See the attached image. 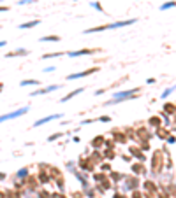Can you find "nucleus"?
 Here are the masks:
<instances>
[{"instance_id": "f257e3e1", "label": "nucleus", "mask_w": 176, "mask_h": 198, "mask_svg": "<svg viewBox=\"0 0 176 198\" xmlns=\"http://www.w3.org/2000/svg\"><path fill=\"white\" fill-rule=\"evenodd\" d=\"M137 19L132 18V19H123V21H115V23H109V25H100V26H95V28L85 30V34H95V32H104V30H116V28H123V26L134 25Z\"/></svg>"}, {"instance_id": "f03ea898", "label": "nucleus", "mask_w": 176, "mask_h": 198, "mask_svg": "<svg viewBox=\"0 0 176 198\" xmlns=\"http://www.w3.org/2000/svg\"><path fill=\"white\" fill-rule=\"evenodd\" d=\"M141 91V88H132V89H123V91H118L113 95V98L109 102H106V105H115V103H120V102H125V100H134L136 95Z\"/></svg>"}, {"instance_id": "7ed1b4c3", "label": "nucleus", "mask_w": 176, "mask_h": 198, "mask_svg": "<svg viewBox=\"0 0 176 198\" xmlns=\"http://www.w3.org/2000/svg\"><path fill=\"white\" fill-rule=\"evenodd\" d=\"M28 105L27 107H21V109H18L14 112H9V114H4V116H0V123H4V121H9V119H14V118H19V116H23V114L28 112Z\"/></svg>"}, {"instance_id": "20e7f679", "label": "nucleus", "mask_w": 176, "mask_h": 198, "mask_svg": "<svg viewBox=\"0 0 176 198\" xmlns=\"http://www.w3.org/2000/svg\"><path fill=\"white\" fill-rule=\"evenodd\" d=\"M99 68L97 67H92V68H86V70H83V72H78V74H70L67 76V81H76V79H81V77H86V76H92L94 72H97Z\"/></svg>"}, {"instance_id": "39448f33", "label": "nucleus", "mask_w": 176, "mask_h": 198, "mask_svg": "<svg viewBox=\"0 0 176 198\" xmlns=\"http://www.w3.org/2000/svg\"><path fill=\"white\" fill-rule=\"evenodd\" d=\"M97 49H78V51H67V56L69 58H78V56H83V55H94Z\"/></svg>"}, {"instance_id": "423d86ee", "label": "nucleus", "mask_w": 176, "mask_h": 198, "mask_svg": "<svg viewBox=\"0 0 176 198\" xmlns=\"http://www.w3.org/2000/svg\"><path fill=\"white\" fill-rule=\"evenodd\" d=\"M151 168H153V172H160V168H162V156H160V153H159V151L153 154Z\"/></svg>"}, {"instance_id": "0eeeda50", "label": "nucleus", "mask_w": 176, "mask_h": 198, "mask_svg": "<svg viewBox=\"0 0 176 198\" xmlns=\"http://www.w3.org/2000/svg\"><path fill=\"white\" fill-rule=\"evenodd\" d=\"M125 184H127V189H130V191L137 189V184H139L137 175H129L127 179H125Z\"/></svg>"}, {"instance_id": "6e6552de", "label": "nucleus", "mask_w": 176, "mask_h": 198, "mask_svg": "<svg viewBox=\"0 0 176 198\" xmlns=\"http://www.w3.org/2000/svg\"><path fill=\"white\" fill-rule=\"evenodd\" d=\"M55 119H62V114H53V116H48V118H41V119H37L34 123V126L37 128V126H41V124H46V123L55 121Z\"/></svg>"}, {"instance_id": "1a4fd4ad", "label": "nucleus", "mask_w": 176, "mask_h": 198, "mask_svg": "<svg viewBox=\"0 0 176 198\" xmlns=\"http://www.w3.org/2000/svg\"><path fill=\"white\" fill-rule=\"evenodd\" d=\"M79 165H81V170H88V172H94V168H95V163L90 158H81Z\"/></svg>"}, {"instance_id": "9d476101", "label": "nucleus", "mask_w": 176, "mask_h": 198, "mask_svg": "<svg viewBox=\"0 0 176 198\" xmlns=\"http://www.w3.org/2000/svg\"><path fill=\"white\" fill-rule=\"evenodd\" d=\"M129 153H130L136 160H139V161H144V160H146V156L143 154V151H141L139 147H136V145H130V147H129Z\"/></svg>"}, {"instance_id": "9b49d317", "label": "nucleus", "mask_w": 176, "mask_h": 198, "mask_svg": "<svg viewBox=\"0 0 176 198\" xmlns=\"http://www.w3.org/2000/svg\"><path fill=\"white\" fill-rule=\"evenodd\" d=\"M58 88H60V84H51V86H48V88L35 89V91L32 93V97H37V95H46V93H51V91H55V89H58Z\"/></svg>"}, {"instance_id": "f8f14e48", "label": "nucleus", "mask_w": 176, "mask_h": 198, "mask_svg": "<svg viewBox=\"0 0 176 198\" xmlns=\"http://www.w3.org/2000/svg\"><path fill=\"white\" fill-rule=\"evenodd\" d=\"M132 172H134V175H143V174H146V168H144L143 163H134L132 165Z\"/></svg>"}, {"instance_id": "ddd939ff", "label": "nucleus", "mask_w": 176, "mask_h": 198, "mask_svg": "<svg viewBox=\"0 0 176 198\" xmlns=\"http://www.w3.org/2000/svg\"><path fill=\"white\" fill-rule=\"evenodd\" d=\"M83 91H85V88H78V89H74V91H70V93H69V95H65V97H64V98H62L60 102H62V103H64V102H69L70 98H74V97H78V95H79V93H83Z\"/></svg>"}, {"instance_id": "4468645a", "label": "nucleus", "mask_w": 176, "mask_h": 198, "mask_svg": "<svg viewBox=\"0 0 176 198\" xmlns=\"http://www.w3.org/2000/svg\"><path fill=\"white\" fill-rule=\"evenodd\" d=\"M104 137H102V135H99V137H94L92 139V147L94 149H99V147H102V145H104Z\"/></svg>"}, {"instance_id": "2eb2a0df", "label": "nucleus", "mask_w": 176, "mask_h": 198, "mask_svg": "<svg viewBox=\"0 0 176 198\" xmlns=\"http://www.w3.org/2000/svg\"><path fill=\"white\" fill-rule=\"evenodd\" d=\"M28 55V51L27 49H16V51H13V53H7L5 55V58H16V56H27Z\"/></svg>"}, {"instance_id": "dca6fc26", "label": "nucleus", "mask_w": 176, "mask_h": 198, "mask_svg": "<svg viewBox=\"0 0 176 198\" xmlns=\"http://www.w3.org/2000/svg\"><path fill=\"white\" fill-rule=\"evenodd\" d=\"M88 158H90L92 161H94V163H97V161L100 163V161H102V158H104V156H102V153H100L99 149H95L94 153H92V156H88Z\"/></svg>"}, {"instance_id": "f3484780", "label": "nucleus", "mask_w": 176, "mask_h": 198, "mask_svg": "<svg viewBox=\"0 0 176 198\" xmlns=\"http://www.w3.org/2000/svg\"><path fill=\"white\" fill-rule=\"evenodd\" d=\"M41 23V19H34V21H27V23H21L19 25V28L21 30H27V28H34V26H37Z\"/></svg>"}, {"instance_id": "a211bd4d", "label": "nucleus", "mask_w": 176, "mask_h": 198, "mask_svg": "<svg viewBox=\"0 0 176 198\" xmlns=\"http://www.w3.org/2000/svg\"><path fill=\"white\" fill-rule=\"evenodd\" d=\"M143 187L146 189V193H155V191H157V186H155L151 181H146V182L143 184Z\"/></svg>"}, {"instance_id": "6ab92c4d", "label": "nucleus", "mask_w": 176, "mask_h": 198, "mask_svg": "<svg viewBox=\"0 0 176 198\" xmlns=\"http://www.w3.org/2000/svg\"><path fill=\"white\" fill-rule=\"evenodd\" d=\"M148 124H150L151 128H159V126H160V118H159V116H151V118L148 119Z\"/></svg>"}, {"instance_id": "aec40b11", "label": "nucleus", "mask_w": 176, "mask_h": 198, "mask_svg": "<svg viewBox=\"0 0 176 198\" xmlns=\"http://www.w3.org/2000/svg\"><path fill=\"white\" fill-rule=\"evenodd\" d=\"M39 40H41V42H58L60 37L58 35H46V37H41Z\"/></svg>"}, {"instance_id": "412c9836", "label": "nucleus", "mask_w": 176, "mask_h": 198, "mask_svg": "<svg viewBox=\"0 0 176 198\" xmlns=\"http://www.w3.org/2000/svg\"><path fill=\"white\" fill-rule=\"evenodd\" d=\"M157 130V137H160V139H165L169 135V128H162V126H159V128H155Z\"/></svg>"}, {"instance_id": "4be33fe9", "label": "nucleus", "mask_w": 176, "mask_h": 198, "mask_svg": "<svg viewBox=\"0 0 176 198\" xmlns=\"http://www.w3.org/2000/svg\"><path fill=\"white\" fill-rule=\"evenodd\" d=\"M113 140H118L120 144H123V142H127V135H123V133H118V132H115V133H113Z\"/></svg>"}, {"instance_id": "5701e85b", "label": "nucleus", "mask_w": 176, "mask_h": 198, "mask_svg": "<svg viewBox=\"0 0 176 198\" xmlns=\"http://www.w3.org/2000/svg\"><path fill=\"white\" fill-rule=\"evenodd\" d=\"M30 175V172H28V166H23L21 170H18V174H16V177L18 179H25V177H28Z\"/></svg>"}, {"instance_id": "b1692460", "label": "nucleus", "mask_w": 176, "mask_h": 198, "mask_svg": "<svg viewBox=\"0 0 176 198\" xmlns=\"http://www.w3.org/2000/svg\"><path fill=\"white\" fill-rule=\"evenodd\" d=\"M39 84V81L37 79H25L19 82V86H37Z\"/></svg>"}, {"instance_id": "393cba45", "label": "nucleus", "mask_w": 176, "mask_h": 198, "mask_svg": "<svg viewBox=\"0 0 176 198\" xmlns=\"http://www.w3.org/2000/svg\"><path fill=\"white\" fill-rule=\"evenodd\" d=\"M137 135H139V137H143V139H144V142H146V140H148V139L151 137V135H150V132H148L146 128H139V130H137Z\"/></svg>"}, {"instance_id": "a878e982", "label": "nucleus", "mask_w": 176, "mask_h": 198, "mask_svg": "<svg viewBox=\"0 0 176 198\" xmlns=\"http://www.w3.org/2000/svg\"><path fill=\"white\" fill-rule=\"evenodd\" d=\"M65 53L64 51H58V53H48V55H43V60H49V58H58V56H64Z\"/></svg>"}, {"instance_id": "bb28decb", "label": "nucleus", "mask_w": 176, "mask_h": 198, "mask_svg": "<svg viewBox=\"0 0 176 198\" xmlns=\"http://www.w3.org/2000/svg\"><path fill=\"white\" fill-rule=\"evenodd\" d=\"M39 181L43 182V184H46V182L49 181V175H48V174H46L43 168H41V172H39Z\"/></svg>"}, {"instance_id": "cd10ccee", "label": "nucleus", "mask_w": 176, "mask_h": 198, "mask_svg": "<svg viewBox=\"0 0 176 198\" xmlns=\"http://www.w3.org/2000/svg\"><path fill=\"white\" fill-rule=\"evenodd\" d=\"M171 114V116H173V114H174V103H165V105H164V114Z\"/></svg>"}, {"instance_id": "c85d7f7f", "label": "nucleus", "mask_w": 176, "mask_h": 198, "mask_svg": "<svg viewBox=\"0 0 176 198\" xmlns=\"http://www.w3.org/2000/svg\"><path fill=\"white\" fill-rule=\"evenodd\" d=\"M102 156H104L106 160H115V156H116V154H115V151H113V149H106Z\"/></svg>"}, {"instance_id": "c756f323", "label": "nucleus", "mask_w": 176, "mask_h": 198, "mask_svg": "<svg viewBox=\"0 0 176 198\" xmlns=\"http://www.w3.org/2000/svg\"><path fill=\"white\" fill-rule=\"evenodd\" d=\"M62 135H64V133H62V132H56V133H53V135H49V137H48V142H53V140H56V139H60V137H62Z\"/></svg>"}, {"instance_id": "7c9ffc66", "label": "nucleus", "mask_w": 176, "mask_h": 198, "mask_svg": "<svg viewBox=\"0 0 176 198\" xmlns=\"http://www.w3.org/2000/svg\"><path fill=\"white\" fill-rule=\"evenodd\" d=\"M94 179H95L97 182H99V181H100V182H106V181H108L104 174H95V175H94Z\"/></svg>"}, {"instance_id": "2f4dec72", "label": "nucleus", "mask_w": 176, "mask_h": 198, "mask_svg": "<svg viewBox=\"0 0 176 198\" xmlns=\"http://www.w3.org/2000/svg\"><path fill=\"white\" fill-rule=\"evenodd\" d=\"M174 91V86H171V88H167V89H165L164 93H162V98H167L169 95H171V93Z\"/></svg>"}, {"instance_id": "473e14b6", "label": "nucleus", "mask_w": 176, "mask_h": 198, "mask_svg": "<svg viewBox=\"0 0 176 198\" xmlns=\"http://www.w3.org/2000/svg\"><path fill=\"white\" fill-rule=\"evenodd\" d=\"M174 7V2H167V4H164L160 9H162V11H165V9H173Z\"/></svg>"}, {"instance_id": "72a5a7b5", "label": "nucleus", "mask_w": 176, "mask_h": 198, "mask_svg": "<svg viewBox=\"0 0 176 198\" xmlns=\"http://www.w3.org/2000/svg\"><path fill=\"white\" fill-rule=\"evenodd\" d=\"M132 198H143V193H141L139 189H134V191H132Z\"/></svg>"}, {"instance_id": "f704fd0d", "label": "nucleus", "mask_w": 176, "mask_h": 198, "mask_svg": "<svg viewBox=\"0 0 176 198\" xmlns=\"http://www.w3.org/2000/svg\"><path fill=\"white\" fill-rule=\"evenodd\" d=\"M39 198H51V195H49L48 191L43 189V191H39Z\"/></svg>"}, {"instance_id": "c9c22d12", "label": "nucleus", "mask_w": 176, "mask_h": 198, "mask_svg": "<svg viewBox=\"0 0 176 198\" xmlns=\"http://www.w3.org/2000/svg\"><path fill=\"white\" fill-rule=\"evenodd\" d=\"M90 5H92V7H94V9H97V11H99V12H102V5H100V4H97V2H92Z\"/></svg>"}, {"instance_id": "e433bc0d", "label": "nucleus", "mask_w": 176, "mask_h": 198, "mask_svg": "<svg viewBox=\"0 0 176 198\" xmlns=\"http://www.w3.org/2000/svg\"><path fill=\"white\" fill-rule=\"evenodd\" d=\"M100 168H102V172H109V170H111V166H109V163H102V165H100Z\"/></svg>"}, {"instance_id": "4c0bfd02", "label": "nucleus", "mask_w": 176, "mask_h": 198, "mask_svg": "<svg viewBox=\"0 0 176 198\" xmlns=\"http://www.w3.org/2000/svg\"><path fill=\"white\" fill-rule=\"evenodd\" d=\"M34 0H19L18 2V5H27V4H32Z\"/></svg>"}, {"instance_id": "58836bf2", "label": "nucleus", "mask_w": 176, "mask_h": 198, "mask_svg": "<svg viewBox=\"0 0 176 198\" xmlns=\"http://www.w3.org/2000/svg\"><path fill=\"white\" fill-rule=\"evenodd\" d=\"M111 177H113V179H115V181H120L123 175H122V174H111Z\"/></svg>"}, {"instance_id": "ea45409f", "label": "nucleus", "mask_w": 176, "mask_h": 198, "mask_svg": "<svg viewBox=\"0 0 176 198\" xmlns=\"http://www.w3.org/2000/svg\"><path fill=\"white\" fill-rule=\"evenodd\" d=\"M165 140H167V144H174V135H167Z\"/></svg>"}, {"instance_id": "a19ab883", "label": "nucleus", "mask_w": 176, "mask_h": 198, "mask_svg": "<svg viewBox=\"0 0 176 198\" xmlns=\"http://www.w3.org/2000/svg\"><path fill=\"white\" fill-rule=\"evenodd\" d=\"M99 121H102V123H108V121H111V118H109V116H102V118H99Z\"/></svg>"}, {"instance_id": "79ce46f5", "label": "nucleus", "mask_w": 176, "mask_h": 198, "mask_svg": "<svg viewBox=\"0 0 176 198\" xmlns=\"http://www.w3.org/2000/svg\"><path fill=\"white\" fill-rule=\"evenodd\" d=\"M51 198H65V196L62 195V193H53V195H51Z\"/></svg>"}, {"instance_id": "37998d69", "label": "nucleus", "mask_w": 176, "mask_h": 198, "mask_svg": "<svg viewBox=\"0 0 176 198\" xmlns=\"http://www.w3.org/2000/svg\"><path fill=\"white\" fill-rule=\"evenodd\" d=\"M7 11H9L7 5H0V12H7Z\"/></svg>"}, {"instance_id": "c03bdc74", "label": "nucleus", "mask_w": 176, "mask_h": 198, "mask_svg": "<svg viewBox=\"0 0 176 198\" xmlns=\"http://www.w3.org/2000/svg\"><path fill=\"white\" fill-rule=\"evenodd\" d=\"M113 198H125V195H122V193H115V196Z\"/></svg>"}, {"instance_id": "a18cd8bd", "label": "nucleus", "mask_w": 176, "mask_h": 198, "mask_svg": "<svg viewBox=\"0 0 176 198\" xmlns=\"http://www.w3.org/2000/svg\"><path fill=\"white\" fill-rule=\"evenodd\" d=\"M53 70H55V67H48V68H44L43 72H53Z\"/></svg>"}, {"instance_id": "49530a36", "label": "nucleus", "mask_w": 176, "mask_h": 198, "mask_svg": "<svg viewBox=\"0 0 176 198\" xmlns=\"http://www.w3.org/2000/svg\"><path fill=\"white\" fill-rule=\"evenodd\" d=\"M159 198H171L169 195H159Z\"/></svg>"}, {"instance_id": "de8ad7c7", "label": "nucleus", "mask_w": 176, "mask_h": 198, "mask_svg": "<svg viewBox=\"0 0 176 198\" xmlns=\"http://www.w3.org/2000/svg\"><path fill=\"white\" fill-rule=\"evenodd\" d=\"M5 44H7V42H5V40H0V47H4Z\"/></svg>"}, {"instance_id": "09e8293b", "label": "nucleus", "mask_w": 176, "mask_h": 198, "mask_svg": "<svg viewBox=\"0 0 176 198\" xmlns=\"http://www.w3.org/2000/svg\"><path fill=\"white\" fill-rule=\"evenodd\" d=\"M5 179V174H0V181H4Z\"/></svg>"}, {"instance_id": "8fccbe9b", "label": "nucleus", "mask_w": 176, "mask_h": 198, "mask_svg": "<svg viewBox=\"0 0 176 198\" xmlns=\"http://www.w3.org/2000/svg\"><path fill=\"white\" fill-rule=\"evenodd\" d=\"M74 198H81V193H76V195H74Z\"/></svg>"}, {"instance_id": "3c124183", "label": "nucleus", "mask_w": 176, "mask_h": 198, "mask_svg": "<svg viewBox=\"0 0 176 198\" xmlns=\"http://www.w3.org/2000/svg\"><path fill=\"white\" fill-rule=\"evenodd\" d=\"M0 2H2V0H0Z\"/></svg>"}]
</instances>
